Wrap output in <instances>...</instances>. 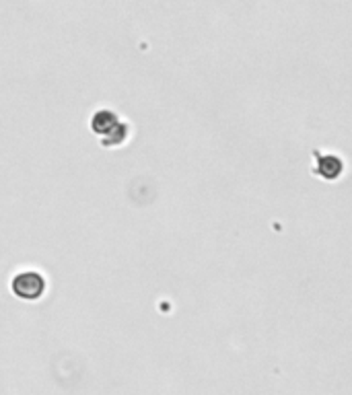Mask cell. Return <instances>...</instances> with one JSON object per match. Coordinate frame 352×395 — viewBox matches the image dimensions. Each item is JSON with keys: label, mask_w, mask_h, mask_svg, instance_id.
Here are the masks:
<instances>
[{"label": "cell", "mask_w": 352, "mask_h": 395, "mask_svg": "<svg viewBox=\"0 0 352 395\" xmlns=\"http://www.w3.org/2000/svg\"><path fill=\"white\" fill-rule=\"evenodd\" d=\"M117 124L119 122H117V117L112 112H99V114H95L91 128H93L97 134H110L112 128H116Z\"/></svg>", "instance_id": "cell-2"}, {"label": "cell", "mask_w": 352, "mask_h": 395, "mask_svg": "<svg viewBox=\"0 0 352 395\" xmlns=\"http://www.w3.org/2000/svg\"><path fill=\"white\" fill-rule=\"evenodd\" d=\"M340 171H342L340 159H336V157H324V159H319V173H322V177L334 179V177L340 175Z\"/></svg>", "instance_id": "cell-3"}, {"label": "cell", "mask_w": 352, "mask_h": 395, "mask_svg": "<svg viewBox=\"0 0 352 395\" xmlns=\"http://www.w3.org/2000/svg\"><path fill=\"white\" fill-rule=\"evenodd\" d=\"M46 280L37 272H23L13 278V293L23 301H35L44 295Z\"/></svg>", "instance_id": "cell-1"}]
</instances>
